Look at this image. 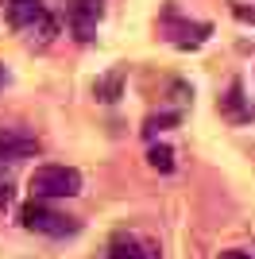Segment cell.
<instances>
[{
    "instance_id": "obj_1",
    "label": "cell",
    "mask_w": 255,
    "mask_h": 259,
    "mask_svg": "<svg viewBox=\"0 0 255 259\" xmlns=\"http://www.w3.org/2000/svg\"><path fill=\"white\" fill-rule=\"evenodd\" d=\"M31 197H42V201H62V197H77L81 194V174L74 166H35L31 182H27Z\"/></svg>"
},
{
    "instance_id": "obj_2",
    "label": "cell",
    "mask_w": 255,
    "mask_h": 259,
    "mask_svg": "<svg viewBox=\"0 0 255 259\" xmlns=\"http://www.w3.org/2000/svg\"><path fill=\"white\" fill-rule=\"evenodd\" d=\"M20 225L27 228V232L62 240V236H74L77 228H81V221H77V217L58 213V209H51V205H42V197H31V201L20 209Z\"/></svg>"
},
{
    "instance_id": "obj_3",
    "label": "cell",
    "mask_w": 255,
    "mask_h": 259,
    "mask_svg": "<svg viewBox=\"0 0 255 259\" xmlns=\"http://www.w3.org/2000/svg\"><path fill=\"white\" fill-rule=\"evenodd\" d=\"M97 20H101V0H66V27L77 43H93Z\"/></svg>"
},
{
    "instance_id": "obj_4",
    "label": "cell",
    "mask_w": 255,
    "mask_h": 259,
    "mask_svg": "<svg viewBox=\"0 0 255 259\" xmlns=\"http://www.w3.org/2000/svg\"><path fill=\"white\" fill-rule=\"evenodd\" d=\"M39 136H31L27 128H0V162L31 159V155H39Z\"/></svg>"
},
{
    "instance_id": "obj_5",
    "label": "cell",
    "mask_w": 255,
    "mask_h": 259,
    "mask_svg": "<svg viewBox=\"0 0 255 259\" xmlns=\"http://www.w3.org/2000/svg\"><path fill=\"white\" fill-rule=\"evenodd\" d=\"M212 35L209 23H182V20H166V39L174 47H182V51H197V47L205 43Z\"/></svg>"
},
{
    "instance_id": "obj_6",
    "label": "cell",
    "mask_w": 255,
    "mask_h": 259,
    "mask_svg": "<svg viewBox=\"0 0 255 259\" xmlns=\"http://www.w3.org/2000/svg\"><path fill=\"white\" fill-rule=\"evenodd\" d=\"M20 35H23L31 47H47L54 35H58V20H54L51 12H39V16H35L27 27H20Z\"/></svg>"
},
{
    "instance_id": "obj_7",
    "label": "cell",
    "mask_w": 255,
    "mask_h": 259,
    "mask_svg": "<svg viewBox=\"0 0 255 259\" xmlns=\"http://www.w3.org/2000/svg\"><path fill=\"white\" fill-rule=\"evenodd\" d=\"M147 248V236H136V232H116L108 240V259H143Z\"/></svg>"
},
{
    "instance_id": "obj_8",
    "label": "cell",
    "mask_w": 255,
    "mask_h": 259,
    "mask_svg": "<svg viewBox=\"0 0 255 259\" xmlns=\"http://www.w3.org/2000/svg\"><path fill=\"white\" fill-rule=\"evenodd\" d=\"M221 108H224L228 120H255V108L244 105V81H232V85H228V97L221 101Z\"/></svg>"
},
{
    "instance_id": "obj_9",
    "label": "cell",
    "mask_w": 255,
    "mask_h": 259,
    "mask_svg": "<svg viewBox=\"0 0 255 259\" xmlns=\"http://www.w3.org/2000/svg\"><path fill=\"white\" fill-rule=\"evenodd\" d=\"M120 85H124V70H112V74H105V77L93 85V93H97V101L112 105V101L120 97Z\"/></svg>"
},
{
    "instance_id": "obj_10",
    "label": "cell",
    "mask_w": 255,
    "mask_h": 259,
    "mask_svg": "<svg viewBox=\"0 0 255 259\" xmlns=\"http://www.w3.org/2000/svg\"><path fill=\"white\" fill-rule=\"evenodd\" d=\"M147 162H151V170H159V174H170V170H174V151H170L166 143H151V151H147Z\"/></svg>"
},
{
    "instance_id": "obj_11",
    "label": "cell",
    "mask_w": 255,
    "mask_h": 259,
    "mask_svg": "<svg viewBox=\"0 0 255 259\" xmlns=\"http://www.w3.org/2000/svg\"><path fill=\"white\" fill-rule=\"evenodd\" d=\"M166 124H178V112H162V116H147V124H143V136H155V132H162Z\"/></svg>"
},
{
    "instance_id": "obj_12",
    "label": "cell",
    "mask_w": 255,
    "mask_h": 259,
    "mask_svg": "<svg viewBox=\"0 0 255 259\" xmlns=\"http://www.w3.org/2000/svg\"><path fill=\"white\" fill-rule=\"evenodd\" d=\"M217 259H255V251H244V248H224Z\"/></svg>"
},
{
    "instance_id": "obj_13",
    "label": "cell",
    "mask_w": 255,
    "mask_h": 259,
    "mask_svg": "<svg viewBox=\"0 0 255 259\" xmlns=\"http://www.w3.org/2000/svg\"><path fill=\"white\" fill-rule=\"evenodd\" d=\"M8 201H12V182L4 178V174H0V209L8 205Z\"/></svg>"
},
{
    "instance_id": "obj_14",
    "label": "cell",
    "mask_w": 255,
    "mask_h": 259,
    "mask_svg": "<svg viewBox=\"0 0 255 259\" xmlns=\"http://www.w3.org/2000/svg\"><path fill=\"white\" fill-rule=\"evenodd\" d=\"M143 259H159V244H155V240H147V248H143Z\"/></svg>"
},
{
    "instance_id": "obj_15",
    "label": "cell",
    "mask_w": 255,
    "mask_h": 259,
    "mask_svg": "<svg viewBox=\"0 0 255 259\" xmlns=\"http://www.w3.org/2000/svg\"><path fill=\"white\" fill-rule=\"evenodd\" d=\"M236 16H240V20H255V12H247L244 4H236Z\"/></svg>"
},
{
    "instance_id": "obj_16",
    "label": "cell",
    "mask_w": 255,
    "mask_h": 259,
    "mask_svg": "<svg viewBox=\"0 0 255 259\" xmlns=\"http://www.w3.org/2000/svg\"><path fill=\"white\" fill-rule=\"evenodd\" d=\"M0 85H4V66H0Z\"/></svg>"
}]
</instances>
